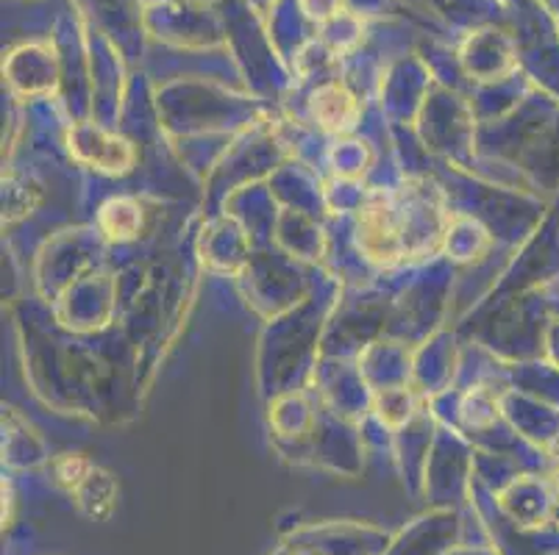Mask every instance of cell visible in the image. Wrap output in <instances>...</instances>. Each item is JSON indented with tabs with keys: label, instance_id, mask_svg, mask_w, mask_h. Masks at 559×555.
Wrapping results in <instances>:
<instances>
[{
	"label": "cell",
	"instance_id": "1",
	"mask_svg": "<svg viewBox=\"0 0 559 555\" xmlns=\"http://www.w3.org/2000/svg\"><path fill=\"white\" fill-rule=\"evenodd\" d=\"M312 109L314 117L332 131L350 129L354 120H357V100H354V95L348 89H343L337 84L323 86L320 92H314Z\"/></svg>",
	"mask_w": 559,
	"mask_h": 555
},
{
	"label": "cell",
	"instance_id": "2",
	"mask_svg": "<svg viewBox=\"0 0 559 555\" xmlns=\"http://www.w3.org/2000/svg\"><path fill=\"white\" fill-rule=\"evenodd\" d=\"M73 495L79 500L81 511L90 514L93 519H106L111 514V508H115L117 488L106 472L90 470L84 481L73 488Z\"/></svg>",
	"mask_w": 559,
	"mask_h": 555
}]
</instances>
